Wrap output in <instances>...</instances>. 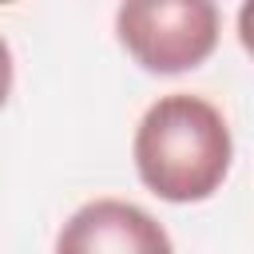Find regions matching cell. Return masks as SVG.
I'll list each match as a JSON object with an SVG mask.
<instances>
[{
  "label": "cell",
  "mask_w": 254,
  "mask_h": 254,
  "mask_svg": "<svg viewBox=\"0 0 254 254\" xmlns=\"http://www.w3.org/2000/svg\"><path fill=\"white\" fill-rule=\"evenodd\" d=\"M56 254H175L171 234L127 198L83 202L56 234Z\"/></svg>",
  "instance_id": "3"
},
{
  "label": "cell",
  "mask_w": 254,
  "mask_h": 254,
  "mask_svg": "<svg viewBox=\"0 0 254 254\" xmlns=\"http://www.w3.org/2000/svg\"><path fill=\"white\" fill-rule=\"evenodd\" d=\"M222 16L210 0H131L115 12V36L127 56L155 75H179L206 64L218 48Z\"/></svg>",
  "instance_id": "2"
},
{
  "label": "cell",
  "mask_w": 254,
  "mask_h": 254,
  "mask_svg": "<svg viewBox=\"0 0 254 254\" xmlns=\"http://www.w3.org/2000/svg\"><path fill=\"white\" fill-rule=\"evenodd\" d=\"M131 155L151 194L163 202H202L226 183L234 139L210 99L171 91L143 111Z\"/></svg>",
  "instance_id": "1"
},
{
  "label": "cell",
  "mask_w": 254,
  "mask_h": 254,
  "mask_svg": "<svg viewBox=\"0 0 254 254\" xmlns=\"http://www.w3.org/2000/svg\"><path fill=\"white\" fill-rule=\"evenodd\" d=\"M238 40H242V48L254 56V0L238 8Z\"/></svg>",
  "instance_id": "5"
},
{
  "label": "cell",
  "mask_w": 254,
  "mask_h": 254,
  "mask_svg": "<svg viewBox=\"0 0 254 254\" xmlns=\"http://www.w3.org/2000/svg\"><path fill=\"white\" fill-rule=\"evenodd\" d=\"M12 75H16V67H12V52H8V40L0 36V107H4L8 95H12Z\"/></svg>",
  "instance_id": "4"
}]
</instances>
